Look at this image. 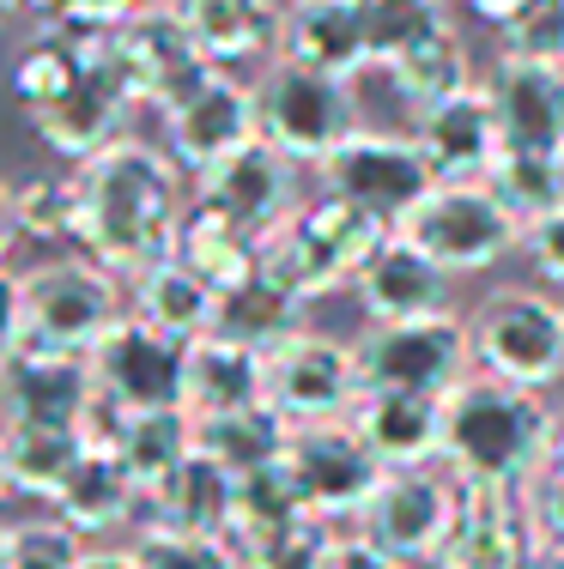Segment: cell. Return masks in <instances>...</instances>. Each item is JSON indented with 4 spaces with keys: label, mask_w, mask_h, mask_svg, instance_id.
Here are the masks:
<instances>
[{
    "label": "cell",
    "mask_w": 564,
    "mask_h": 569,
    "mask_svg": "<svg viewBox=\"0 0 564 569\" xmlns=\"http://www.w3.org/2000/svg\"><path fill=\"white\" fill-rule=\"evenodd\" d=\"M73 200H79L73 219L79 254H91L128 284L133 273H146L152 261H165L177 249V224L195 200V182L165 146L128 133L110 152L73 164Z\"/></svg>",
    "instance_id": "obj_1"
},
{
    "label": "cell",
    "mask_w": 564,
    "mask_h": 569,
    "mask_svg": "<svg viewBox=\"0 0 564 569\" xmlns=\"http://www.w3.org/2000/svg\"><path fill=\"white\" fill-rule=\"evenodd\" d=\"M558 412L546 395L516 382H492V376H467L449 400H443V455L437 467L462 485H504V491H528L534 472L546 467Z\"/></svg>",
    "instance_id": "obj_2"
},
{
    "label": "cell",
    "mask_w": 564,
    "mask_h": 569,
    "mask_svg": "<svg viewBox=\"0 0 564 569\" xmlns=\"http://www.w3.org/2000/svg\"><path fill=\"white\" fill-rule=\"evenodd\" d=\"M388 230L395 224L376 219L370 207L334 194V188H316L274 230H261V273L279 279L286 291H298L304 303L353 291L358 267L383 249Z\"/></svg>",
    "instance_id": "obj_3"
},
{
    "label": "cell",
    "mask_w": 564,
    "mask_h": 569,
    "mask_svg": "<svg viewBox=\"0 0 564 569\" xmlns=\"http://www.w3.org/2000/svg\"><path fill=\"white\" fill-rule=\"evenodd\" d=\"M467 340H474L479 376L546 395L564 382V297L534 291V284L486 291L467 316Z\"/></svg>",
    "instance_id": "obj_4"
},
{
    "label": "cell",
    "mask_w": 564,
    "mask_h": 569,
    "mask_svg": "<svg viewBox=\"0 0 564 569\" xmlns=\"http://www.w3.org/2000/svg\"><path fill=\"white\" fill-rule=\"evenodd\" d=\"M395 237H407L419 254H432L443 273H492L522 249V224L498 207L486 182H437L395 219Z\"/></svg>",
    "instance_id": "obj_5"
},
{
    "label": "cell",
    "mask_w": 564,
    "mask_h": 569,
    "mask_svg": "<svg viewBox=\"0 0 564 569\" xmlns=\"http://www.w3.org/2000/svg\"><path fill=\"white\" fill-rule=\"evenodd\" d=\"M19 284H24V340L49 351L86 358L128 316V284L91 254H49V261L24 267Z\"/></svg>",
    "instance_id": "obj_6"
},
{
    "label": "cell",
    "mask_w": 564,
    "mask_h": 569,
    "mask_svg": "<svg viewBox=\"0 0 564 569\" xmlns=\"http://www.w3.org/2000/svg\"><path fill=\"white\" fill-rule=\"evenodd\" d=\"M358 128V103H353V79L316 73L286 56H274L255 79V133L267 146L291 158V164L321 170L328 152Z\"/></svg>",
    "instance_id": "obj_7"
},
{
    "label": "cell",
    "mask_w": 564,
    "mask_h": 569,
    "mask_svg": "<svg viewBox=\"0 0 564 569\" xmlns=\"http://www.w3.org/2000/svg\"><path fill=\"white\" fill-rule=\"evenodd\" d=\"M358 376L365 388L388 395H437L449 400L474 376V340L467 321L455 316H425V321H388L358 340Z\"/></svg>",
    "instance_id": "obj_8"
},
{
    "label": "cell",
    "mask_w": 564,
    "mask_h": 569,
    "mask_svg": "<svg viewBox=\"0 0 564 569\" xmlns=\"http://www.w3.org/2000/svg\"><path fill=\"white\" fill-rule=\"evenodd\" d=\"M103 61L116 67V79L128 86V98L140 103V110H170L182 91H195L200 79L212 73V61L195 49V37H188V24L177 19L170 0L133 7L110 31Z\"/></svg>",
    "instance_id": "obj_9"
},
{
    "label": "cell",
    "mask_w": 564,
    "mask_h": 569,
    "mask_svg": "<svg viewBox=\"0 0 564 569\" xmlns=\"http://www.w3.org/2000/svg\"><path fill=\"white\" fill-rule=\"evenodd\" d=\"M286 479L298 485L304 509L321 515V521H358V509L370 503L376 479H383V460L365 449L346 418H328V425H291L286 455H279Z\"/></svg>",
    "instance_id": "obj_10"
},
{
    "label": "cell",
    "mask_w": 564,
    "mask_h": 569,
    "mask_svg": "<svg viewBox=\"0 0 564 569\" xmlns=\"http://www.w3.org/2000/svg\"><path fill=\"white\" fill-rule=\"evenodd\" d=\"M449 521H455V479L449 472L443 467H388L353 527L365 539H376L395 563H407V569L425 563L432 569Z\"/></svg>",
    "instance_id": "obj_11"
},
{
    "label": "cell",
    "mask_w": 564,
    "mask_h": 569,
    "mask_svg": "<svg viewBox=\"0 0 564 569\" xmlns=\"http://www.w3.org/2000/svg\"><path fill=\"white\" fill-rule=\"evenodd\" d=\"M358 395H365L358 346L334 340V333L304 328L279 351H267V406L286 412V425H328V418H346Z\"/></svg>",
    "instance_id": "obj_12"
},
{
    "label": "cell",
    "mask_w": 564,
    "mask_h": 569,
    "mask_svg": "<svg viewBox=\"0 0 564 569\" xmlns=\"http://www.w3.org/2000/svg\"><path fill=\"white\" fill-rule=\"evenodd\" d=\"M321 188H334V194L358 200V207H370L376 219L395 224L425 188H437V176H432V164H425V152H419L413 133H388V128H365V121H358V128L328 152Z\"/></svg>",
    "instance_id": "obj_13"
},
{
    "label": "cell",
    "mask_w": 564,
    "mask_h": 569,
    "mask_svg": "<svg viewBox=\"0 0 564 569\" xmlns=\"http://www.w3.org/2000/svg\"><path fill=\"white\" fill-rule=\"evenodd\" d=\"M86 363H91V382L110 400H122L128 412H170V406H182L188 346L158 333V328H146L133 309L86 351Z\"/></svg>",
    "instance_id": "obj_14"
},
{
    "label": "cell",
    "mask_w": 564,
    "mask_h": 569,
    "mask_svg": "<svg viewBox=\"0 0 564 569\" xmlns=\"http://www.w3.org/2000/svg\"><path fill=\"white\" fill-rule=\"evenodd\" d=\"M158 121H165L158 146H165L182 164V176L195 182V176L212 170L225 152H237L244 140H255V86H244V79L225 73V67H212L195 91H182L170 110H158Z\"/></svg>",
    "instance_id": "obj_15"
},
{
    "label": "cell",
    "mask_w": 564,
    "mask_h": 569,
    "mask_svg": "<svg viewBox=\"0 0 564 569\" xmlns=\"http://www.w3.org/2000/svg\"><path fill=\"white\" fill-rule=\"evenodd\" d=\"M534 527L522 509V491L504 485H462L455 479V521L443 533L432 569H528Z\"/></svg>",
    "instance_id": "obj_16"
},
{
    "label": "cell",
    "mask_w": 564,
    "mask_h": 569,
    "mask_svg": "<svg viewBox=\"0 0 564 569\" xmlns=\"http://www.w3.org/2000/svg\"><path fill=\"white\" fill-rule=\"evenodd\" d=\"M298 170H304V164H291L279 146H267L261 133H255V140H244L237 152H225L212 170L195 176V200L219 207L225 219L249 224L255 237H261V230H274V224L304 200Z\"/></svg>",
    "instance_id": "obj_17"
},
{
    "label": "cell",
    "mask_w": 564,
    "mask_h": 569,
    "mask_svg": "<svg viewBox=\"0 0 564 569\" xmlns=\"http://www.w3.org/2000/svg\"><path fill=\"white\" fill-rule=\"evenodd\" d=\"M140 103L128 98V86L116 79V67L103 56L86 61V73L73 79V91H67L61 103H49V110L31 116V128L43 133V146L61 158V164H86V158L110 152L116 140H128V121Z\"/></svg>",
    "instance_id": "obj_18"
},
{
    "label": "cell",
    "mask_w": 564,
    "mask_h": 569,
    "mask_svg": "<svg viewBox=\"0 0 564 569\" xmlns=\"http://www.w3.org/2000/svg\"><path fill=\"white\" fill-rule=\"evenodd\" d=\"M413 140H419L437 182H486V170L504 152V128H498V110H492L486 79H474L467 91L419 110L413 116Z\"/></svg>",
    "instance_id": "obj_19"
},
{
    "label": "cell",
    "mask_w": 564,
    "mask_h": 569,
    "mask_svg": "<svg viewBox=\"0 0 564 569\" xmlns=\"http://www.w3.org/2000/svg\"><path fill=\"white\" fill-rule=\"evenodd\" d=\"M91 400V363L24 340L0 363V425H79Z\"/></svg>",
    "instance_id": "obj_20"
},
{
    "label": "cell",
    "mask_w": 564,
    "mask_h": 569,
    "mask_svg": "<svg viewBox=\"0 0 564 569\" xmlns=\"http://www.w3.org/2000/svg\"><path fill=\"white\" fill-rule=\"evenodd\" d=\"M449 279L432 254H419L407 237L388 230L383 249L358 267L353 297L370 316V328H388V321H425V316H449Z\"/></svg>",
    "instance_id": "obj_21"
},
{
    "label": "cell",
    "mask_w": 564,
    "mask_h": 569,
    "mask_svg": "<svg viewBox=\"0 0 564 569\" xmlns=\"http://www.w3.org/2000/svg\"><path fill=\"white\" fill-rule=\"evenodd\" d=\"M486 91H492V110H498V128H504V152L558 158V146H564V67L498 56L486 73Z\"/></svg>",
    "instance_id": "obj_22"
},
{
    "label": "cell",
    "mask_w": 564,
    "mask_h": 569,
    "mask_svg": "<svg viewBox=\"0 0 564 569\" xmlns=\"http://www.w3.org/2000/svg\"><path fill=\"white\" fill-rule=\"evenodd\" d=\"M346 425L365 437V449L388 467H437L443 455V400L437 395H388L365 388L346 412Z\"/></svg>",
    "instance_id": "obj_23"
},
{
    "label": "cell",
    "mask_w": 564,
    "mask_h": 569,
    "mask_svg": "<svg viewBox=\"0 0 564 569\" xmlns=\"http://www.w3.org/2000/svg\"><path fill=\"white\" fill-rule=\"evenodd\" d=\"M170 7H177V19L188 24L195 49L212 67H225V73L279 56L286 0H170Z\"/></svg>",
    "instance_id": "obj_24"
},
{
    "label": "cell",
    "mask_w": 564,
    "mask_h": 569,
    "mask_svg": "<svg viewBox=\"0 0 564 569\" xmlns=\"http://www.w3.org/2000/svg\"><path fill=\"white\" fill-rule=\"evenodd\" d=\"M279 56L298 67H316V73H334V79H358L370 67L365 7L358 0H286Z\"/></svg>",
    "instance_id": "obj_25"
},
{
    "label": "cell",
    "mask_w": 564,
    "mask_h": 569,
    "mask_svg": "<svg viewBox=\"0 0 564 569\" xmlns=\"http://www.w3.org/2000/svg\"><path fill=\"white\" fill-rule=\"evenodd\" d=\"M261 400H267V358L255 346L231 340V333L188 340V388H182L188 418H225Z\"/></svg>",
    "instance_id": "obj_26"
},
{
    "label": "cell",
    "mask_w": 564,
    "mask_h": 569,
    "mask_svg": "<svg viewBox=\"0 0 564 569\" xmlns=\"http://www.w3.org/2000/svg\"><path fill=\"white\" fill-rule=\"evenodd\" d=\"M49 515H61L79 539H110V533H122L133 515H146V491L133 485V472L116 455L86 449L79 467L67 472L61 497L49 503Z\"/></svg>",
    "instance_id": "obj_27"
},
{
    "label": "cell",
    "mask_w": 564,
    "mask_h": 569,
    "mask_svg": "<svg viewBox=\"0 0 564 569\" xmlns=\"http://www.w3.org/2000/svg\"><path fill=\"white\" fill-rule=\"evenodd\" d=\"M128 309L146 328H158V333H170V340L188 346V340H200V333H212V321H219V291H212L195 267H182L177 254H165V261H152L146 273L128 279Z\"/></svg>",
    "instance_id": "obj_28"
},
{
    "label": "cell",
    "mask_w": 564,
    "mask_h": 569,
    "mask_svg": "<svg viewBox=\"0 0 564 569\" xmlns=\"http://www.w3.org/2000/svg\"><path fill=\"white\" fill-rule=\"evenodd\" d=\"M170 254H177L182 267H195L219 297L261 273V237H255L249 224L225 219V212L207 207V200H188V212L177 224V249Z\"/></svg>",
    "instance_id": "obj_29"
},
{
    "label": "cell",
    "mask_w": 564,
    "mask_h": 569,
    "mask_svg": "<svg viewBox=\"0 0 564 569\" xmlns=\"http://www.w3.org/2000/svg\"><path fill=\"white\" fill-rule=\"evenodd\" d=\"M383 73H388V86L400 91V103H407L413 116L474 86V49H467L455 12H449L443 24H432V31H425L413 49H400V56L388 61Z\"/></svg>",
    "instance_id": "obj_30"
},
{
    "label": "cell",
    "mask_w": 564,
    "mask_h": 569,
    "mask_svg": "<svg viewBox=\"0 0 564 569\" xmlns=\"http://www.w3.org/2000/svg\"><path fill=\"white\" fill-rule=\"evenodd\" d=\"M231 491H237L231 472L195 449L170 479H158L146 491V521L177 527V533H225L231 527Z\"/></svg>",
    "instance_id": "obj_31"
},
{
    "label": "cell",
    "mask_w": 564,
    "mask_h": 569,
    "mask_svg": "<svg viewBox=\"0 0 564 569\" xmlns=\"http://www.w3.org/2000/svg\"><path fill=\"white\" fill-rule=\"evenodd\" d=\"M86 442L73 425H0V467H7V491L24 503H56L67 472L79 467Z\"/></svg>",
    "instance_id": "obj_32"
},
{
    "label": "cell",
    "mask_w": 564,
    "mask_h": 569,
    "mask_svg": "<svg viewBox=\"0 0 564 569\" xmlns=\"http://www.w3.org/2000/svg\"><path fill=\"white\" fill-rule=\"evenodd\" d=\"M304 328H310V303H304L298 291H286L279 279H267V273H255V279L237 284V291H225L219 297V321H212V333H231V340L255 346L261 358L279 351Z\"/></svg>",
    "instance_id": "obj_33"
},
{
    "label": "cell",
    "mask_w": 564,
    "mask_h": 569,
    "mask_svg": "<svg viewBox=\"0 0 564 569\" xmlns=\"http://www.w3.org/2000/svg\"><path fill=\"white\" fill-rule=\"evenodd\" d=\"M286 412H274V406H244V412H225V418H195V449L212 455L231 479H244V472H261L274 467L279 455H286Z\"/></svg>",
    "instance_id": "obj_34"
},
{
    "label": "cell",
    "mask_w": 564,
    "mask_h": 569,
    "mask_svg": "<svg viewBox=\"0 0 564 569\" xmlns=\"http://www.w3.org/2000/svg\"><path fill=\"white\" fill-rule=\"evenodd\" d=\"M86 49L73 43V37H61V31H49V24H37V37L31 43H19V56H12L7 67V91H12V103H19L24 116H37V110H49V103H61L67 91H73V79L86 73Z\"/></svg>",
    "instance_id": "obj_35"
},
{
    "label": "cell",
    "mask_w": 564,
    "mask_h": 569,
    "mask_svg": "<svg viewBox=\"0 0 564 569\" xmlns=\"http://www.w3.org/2000/svg\"><path fill=\"white\" fill-rule=\"evenodd\" d=\"M188 455H195V418H188L182 406H170V412H133L122 449H116V460L133 472L140 491H152L158 479H170Z\"/></svg>",
    "instance_id": "obj_36"
},
{
    "label": "cell",
    "mask_w": 564,
    "mask_h": 569,
    "mask_svg": "<svg viewBox=\"0 0 564 569\" xmlns=\"http://www.w3.org/2000/svg\"><path fill=\"white\" fill-rule=\"evenodd\" d=\"M486 188L498 194V207L522 230H528L534 219H546L553 207H564L558 158H546V152H498V164L486 170Z\"/></svg>",
    "instance_id": "obj_37"
},
{
    "label": "cell",
    "mask_w": 564,
    "mask_h": 569,
    "mask_svg": "<svg viewBox=\"0 0 564 569\" xmlns=\"http://www.w3.org/2000/svg\"><path fill=\"white\" fill-rule=\"evenodd\" d=\"M334 527L340 521H321V515H291L279 527H261V533H244L231 539L237 563L244 569H321V551H328Z\"/></svg>",
    "instance_id": "obj_38"
},
{
    "label": "cell",
    "mask_w": 564,
    "mask_h": 569,
    "mask_svg": "<svg viewBox=\"0 0 564 569\" xmlns=\"http://www.w3.org/2000/svg\"><path fill=\"white\" fill-rule=\"evenodd\" d=\"M365 7V56L370 67H388L400 49H413L432 24L449 19V0H358Z\"/></svg>",
    "instance_id": "obj_39"
},
{
    "label": "cell",
    "mask_w": 564,
    "mask_h": 569,
    "mask_svg": "<svg viewBox=\"0 0 564 569\" xmlns=\"http://www.w3.org/2000/svg\"><path fill=\"white\" fill-rule=\"evenodd\" d=\"M128 551L140 569H244L225 533H177V527H158V521H140Z\"/></svg>",
    "instance_id": "obj_40"
},
{
    "label": "cell",
    "mask_w": 564,
    "mask_h": 569,
    "mask_svg": "<svg viewBox=\"0 0 564 569\" xmlns=\"http://www.w3.org/2000/svg\"><path fill=\"white\" fill-rule=\"evenodd\" d=\"M492 31H498V56L509 61L564 67V0H528V7H516Z\"/></svg>",
    "instance_id": "obj_41"
},
{
    "label": "cell",
    "mask_w": 564,
    "mask_h": 569,
    "mask_svg": "<svg viewBox=\"0 0 564 569\" xmlns=\"http://www.w3.org/2000/svg\"><path fill=\"white\" fill-rule=\"evenodd\" d=\"M86 539L61 515H24L7 521V569H79Z\"/></svg>",
    "instance_id": "obj_42"
},
{
    "label": "cell",
    "mask_w": 564,
    "mask_h": 569,
    "mask_svg": "<svg viewBox=\"0 0 564 569\" xmlns=\"http://www.w3.org/2000/svg\"><path fill=\"white\" fill-rule=\"evenodd\" d=\"M12 200H19V224L31 242H73V176H24L12 182Z\"/></svg>",
    "instance_id": "obj_43"
},
{
    "label": "cell",
    "mask_w": 564,
    "mask_h": 569,
    "mask_svg": "<svg viewBox=\"0 0 564 569\" xmlns=\"http://www.w3.org/2000/svg\"><path fill=\"white\" fill-rule=\"evenodd\" d=\"M522 261L541 273V284H558L564 291V207H553L546 219H534L522 230Z\"/></svg>",
    "instance_id": "obj_44"
},
{
    "label": "cell",
    "mask_w": 564,
    "mask_h": 569,
    "mask_svg": "<svg viewBox=\"0 0 564 569\" xmlns=\"http://www.w3.org/2000/svg\"><path fill=\"white\" fill-rule=\"evenodd\" d=\"M522 509H528V527L541 546H564V472H541L522 491Z\"/></svg>",
    "instance_id": "obj_45"
},
{
    "label": "cell",
    "mask_w": 564,
    "mask_h": 569,
    "mask_svg": "<svg viewBox=\"0 0 564 569\" xmlns=\"http://www.w3.org/2000/svg\"><path fill=\"white\" fill-rule=\"evenodd\" d=\"M321 569H407V563H395L376 539L358 533V527H334L328 551H321Z\"/></svg>",
    "instance_id": "obj_46"
},
{
    "label": "cell",
    "mask_w": 564,
    "mask_h": 569,
    "mask_svg": "<svg viewBox=\"0 0 564 569\" xmlns=\"http://www.w3.org/2000/svg\"><path fill=\"white\" fill-rule=\"evenodd\" d=\"M24 346V284L12 267H0V363Z\"/></svg>",
    "instance_id": "obj_47"
},
{
    "label": "cell",
    "mask_w": 564,
    "mask_h": 569,
    "mask_svg": "<svg viewBox=\"0 0 564 569\" xmlns=\"http://www.w3.org/2000/svg\"><path fill=\"white\" fill-rule=\"evenodd\" d=\"M24 242V224H19V200H12V182H0V267L12 261V249Z\"/></svg>",
    "instance_id": "obj_48"
},
{
    "label": "cell",
    "mask_w": 564,
    "mask_h": 569,
    "mask_svg": "<svg viewBox=\"0 0 564 569\" xmlns=\"http://www.w3.org/2000/svg\"><path fill=\"white\" fill-rule=\"evenodd\" d=\"M79 569H140V563H133V551H122V546H86Z\"/></svg>",
    "instance_id": "obj_49"
},
{
    "label": "cell",
    "mask_w": 564,
    "mask_h": 569,
    "mask_svg": "<svg viewBox=\"0 0 564 569\" xmlns=\"http://www.w3.org/2000/svg\"><path fill=\"white\" fill-rule=\"evenodd\" d=\"M467 7H474L479 19H486V24H498V19H509V12H516V7H528V0H467Z\"/></svg>",
    "instance_id": "obj_50"
},
{
    "label": "cell",
    "mask_w": 564,
    "mask_h": 569,
    "mask_svg": "<svg viewBox=\"0 0 564 569\" xmlns=\"http://www.w3.org/2000/svg\"><path fill=\"white\" fill-rule=\"evenodd\" d=\"M12 7H19V12H24V19H37V24H49V19H56V12L67 7V0H12Z\"/></svg>",
    "instance_id": "obj_51"
},
{
    "label": "cell",
    "mask_w": 564,
    "mask_h": 569,
    "mask_svg": "<svg viewBox=\"0 0 564 569\" xmlns=\"http://www.w3.org/2000/svg\"><path fill=\"white\" fill-rule=\"evenodd\" d=\"M541 472H564V418H558V430H553V449H546V467ZM534 472V479H541Z\"/></svg>",
    "instance_id": "obj_52"
},
{
    "label": "cell",
    "mask_w": 564,
    "mask_h": 569,
    "mask_svg": "<svg viewBox=\"0 0 564 569\" xmlns=\"http://www.w3.org/2000/svg\"><path fill=\"white\" fill-rule=\"evenodd\" d=\"M528 569H564V546H534Z\"/></svg>",
    "instance_id": "obj_53"
},
{
    "label": "cell",
    "mask_w": 564,
    "mask_h": 569,
    "mask_svg": "<svg viewBox=\"0 0 564 569\" xmlns=\"http://www.w3.org/2000/svg\"><path fill=\"white\" fill-rule=\"evenodd\" d=\"M12 19H19V7H12V0H0V31H7Z\"/></svg>",
    "instance_id": "obj_54"
},
{
    "label": "cell",
    "mask_w": 564,
    "mask_h": 569,
    "mask_svg": "<svg viewBox=\"0 0 564 569\" xmlns=\"http://www.w3.org/2000/svg\"><path fill=\"white\" fill-rule=\"evenodd\" d=\"M0 569H7V521H0Z\"/></svg>",
    "instance_id": "obj_55"
},
{
    "label": "cell",
    "mask_w": 564,
    "mask_h": 569,
    "mask_svg": "<svg viewBox=\"0 0 564 569\" xmlns=\"http://www.w3.org/2000/svg\"><path fill=\"white\" fill-rule=\"evenodd\" d=\"M558 188H564V146H558Z\"/></svg>",
    "instance_id": "obj_56"
},
{
    "label": "cell",
    "mask_w": 564,
    "mask_h": 569,
    "mask_svg": "<svg viewBox=\"0 0 564 569\" xmlns=\"http://www.w3.org/2000/svg\"><path fill=\"white\" fill-rule=\"evenodd\" d=\"M0 497H7V467H0Z\"/></svg>",
    "instance_id": "obj_57"
},
{
    "label": "cell",
    "mask_w": 564,
    "mask_h": 569,
    "mask_svg": "<svg viewBox=\"0 0 564 569\" xmlns=\"http://www.w3.org/2000/svg\"><path fill=\"white\" fill-rule=\"evenodd\" d=\"M133 7H152V0H133Z\"/></svg>",
    "instance_id": "obj_58"
}]
</instances>
